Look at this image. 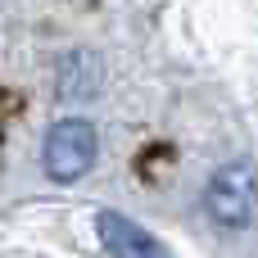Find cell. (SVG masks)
<instances>
[{"label":"cell","instance_id":"cell-2","mask_svg":"<svg viewBox=\"0 0 258 258\" xmlns=\"http://www.w3.org/2000/svg\"><path fill=\"white\" fill-rule=\"evenodd\" d=\"M95 154H100V136L86 118H59L41 141V168L50 181H63V186L86 177Z\"/></svg>","mask_w":258,"mask_h":258},{"label":"cell","instance_id":"cell-4","mask_svg":"<svg viewBox=\"0 0 258 258\" xmlns=\"http://www.w3.org/2000/svg\"><path fill=\"white\" fill-rule=\"evenodd\" d=\"M54 91L59 100H91L100 91V59L91 50H68L54 63Z\"/></svg>","mask_w":258,"mask_h":258},{"label":"cell","instance_id":"cell-3","mask_svg":"<svg viewBox=\"0 0 258 258\" xmlns=\"http://www.w3.org/2000/svg\"><path fill=\"white\" fill-rule=\"evenodd\" d=\"M95 227H100V240H104V249L113 258H172L136 218H122V213H100L95 218Z\"/></svg>","mask_w":258,"mask_h":258},{"label":"cell","instance_id":"cell-1","mask_svg":"<svg viewBox=\"0 0 258 258\" xmlns=\"http://www.w3.org/2000/svg\"><path fill=\"white\" fill-rule=\"evenodd\" d=\"M204 209L227 231L254 227L258 222V168L254 163H222L204 186Z\"/></svg>","mask_w":258,"mask_h":258}]
</instances>
